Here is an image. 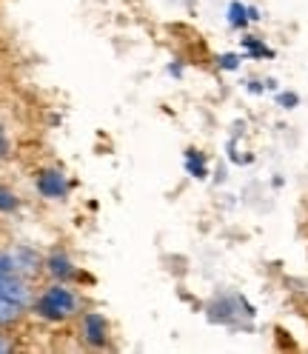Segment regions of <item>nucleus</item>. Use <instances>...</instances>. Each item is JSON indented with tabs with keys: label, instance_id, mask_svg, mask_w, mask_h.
<instances>
[{
	"label": "nucleus",
	"instance_id": "f257e3e1",
	"mask_svg": "<svg viewBox=\"0 0 308 354\" xmlns=\"http://www.w3.org/2000/svg\"><path fill=\"white\" fill-rule=\"evenodd\" d=\"M43 254L26 243L0 249V328H17L32 315Z\"/></svg>",
	"mask_w": 308,
	"mask_h": 354
},
{
	"label": "nucleus",
	"instance_id": "f03ea898",
	"mask_svg": "<svg viewBox=\"0 0 308 354\" xmlns=\"http://www.w3.org/2000/svg\"><path fill=\"white\" fill-rule=\"evenodd\" d=\"M83 295L77 292L75 283H63V280H52L43 289L35 292V303H32V317L46 323V326H69L80 317L83 312Z\"/></svg>",
	"mask_w": 308,
	"mask_h": 354
},
{
	"label": "nucleus",
	"instance_id": "7ed1b4c3",
	"mask_svg": "<svg viewBox=\"0 0 308 354\" xmlns=\"http://www.w3.org/2000/svg\"><path fill=\"white\" fill-rule=\"evenodd\" d=\"M75 323H77V337L86 348L103 351L112 346V323H108V317L103 312H97V308H83Z\"/></svg>",
	"mask_w": 308,
	"mask_h": 354
},
{
	"label": "nucleus",
	"instance_id": "20e7f679",
	"mask_svg": "<svg viewBox=\"0 0 308 354\" xmlns=\"http://www.w3.org/2000/svg\"><path fill=\"white\" fill-rule=\"evenodd\" d=\"M35 192L49 203H60L69 197L72 183H69V174L57 166H43L35 171Z\"/></svg>",
	"mask_w": 308,
	"mask_h": 354
},
{
	"label": "nucleus",
	"instance_id": "39448f33",
	"mask_svg": "<svg viewBox=\"0 0 308 354\" xmlns=\"http://www.w3.org/2000/svg\"><path fill=\"white\" fill-rule=\"evenodd\" d=\"M43 274H46L49 280H63V283H77L83 277L75 257L69 254V249H63V246H55L49 254H43Z\"/></svg>",
	"mask_w": 308,
	"mask_h": 354
},
{
	"label": "nucleus",
	"instance_id": "423d86ee",
	"mask_svg": "<svg viewBox=\"0 0 308 354\" xmlns=\"http://www.w3.org/2000/svg\"><path fill=\"white\" fill-rule=\"evenodd\" d=\"M257 20H260V9L243 3V0H231V3L226 6V24L234 32H246L251 24H257Z\"/></svg>",
	"mask_w": 308,
	"mask_h": 354
},
{
	"label": "nucleus",
	"instance_id": "0eeeda50",
	"mask_svg": "<svg viewBox=\"0 0 308 354\" xmlns=\"http://www.w3.org/2000/svg\"><path fill=\"white\" fill-rule=\"evenodd\" d=\"M183 169L191 180H206L209 177V158L200 149H186L183 154Z\"/></svg>",
	"mask_w": 308,
	"mask_h": 354
},
{
	"label": "nucleus",
	"instance_id": "6e6552de",
	"mask_svg": "<svg viewBox=\"0 0 308 354\" xmlns=\"http://www.w3.org/2000/svg\"><path fill=\"white\" fill-rule=\"evenodd\" d=\"M240 46H243V57H254V60L274 57V52L260 37H254V35H243V37H240Z\"/></svg>",
	"mask_w": 308,
	"mask_h": 354
},
{
	"label": "nucleus",
	"instance_id": "1a4fd4ad",
	"mask_svg": "<svg viewBox=\"0 0 308 354\" xmlns=\"http://www.w3.org/2000/svg\"><path fill=\"white\" fill-rule=\"evenodd\" d=\"M20 209V197L12 186L0 183V214H15Z\"/></svg>",
	"mask_w": 308,
	"mask_h": 354
},
{
	"label": "nucleus",
	"instance_id": "9d476101",
	"mask_svg": "<svg viewBox=\"0 0 308 354\" xmlns=\"http://www.w3.org/2000/svg\"><path fill=\"white\" fill-rule=\"evenodd\" d=\"M243 55H237V52H226V55H217V66L223 72H237L240 66H243Z\"/></svg>",
	"mask_w": 308,
	"mask_h": 354
},
{
	"label": "nucleus",
	"instance_id": "9b49d317",
	"mask_svg": "<svg viewBox=\"0 0 308 354\" xmlns=\"http://www.w3.org/2000/svg\"><path fill=\"white\" fill-rule=\"evenodd\" d=\"M277 106L280 109H297L300 106V95L297 92H277Z\"/></svg>",
	"mask_w": 308,
	"mask_h": 354
},
{
	"label": "nucleus",
	"instance_id": "f8f14e48",
	"mask_svg": "<svg viewBox=\"0 0 308 354\" xmlns=\"http://www.w3.org/2000/svg\"><path fill=\"white\" fill-rule=\"evenodd\" d=\"M12 154V138H9V131L0 126V160H6Z\"/></svg>",
	"mask_w": 308,
	"mask_h": 354
},
{
	"label": "nucleus",
	"instance_id": "ddd939ff",
	"mask_svg": "<svg viewBox=\"0 0 308 354\" xmlns=\"http://www.w3.org/2000/svg\"><path fill=\"white\" fill-rule=\"evenodd\" d=\"M15 348H17V343L12 340V331L0 328V354H9V351H15Z\"/></svg>",
	"mask_w": 308,
	"mask_h": 354
},
{
	"label": "nucleus",
	"instance_id": "4468645a",
	"mask_svg": "<svg viewBox=\"0 0 308 354\" xmlns=\"http://www.w3.org/2000/svg\"><path fill=\"white\" fill-rule=\"evenodd\" d=\"M246 88H249V92H254V95H260L266 86H260V80H246Z\"/></svg>",
	"mask_w": 308,
	"mask_h": 354
}]
</instances>
